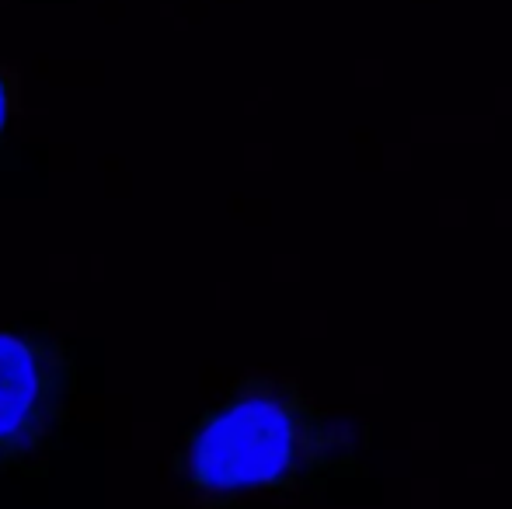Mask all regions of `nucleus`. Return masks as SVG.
Masks as SVG:
<instances>
[{
    "label": "nucleus",
    "instance_id": "obj_2",
    "mask_svg": "<svg viewBox=\"0 0 512 509\" xmlns=\"http://www.w3.org/2000/svg\"><path fill=\"white\" fill-rule=\"evenodd\" d=\"M74 360L49 332L0 328V471L46 450L67 412Z\"/></svg>",
    "mask_w": 512,
    "mask_h": 509
},
{
    "label": "nucleus",
    "instance_id": "obj_1",
    "mask_svg": "<svg viewBox=\"0 0 512 509\" xmlns=\"http://www.w3.org/2000/svg\"><path fill=\"white\" fill-rule=\"evenodd\" d=\"M359 447L363 429L317 408L297 381L244 377L185 429L171 468L192 503L220 509L324 482L349 468Z\"/></svg>",
    "mask_w": 512,
    "mask_h": 509
},
{
    "label": "nucleus",
    "instance_id": "obj_3",
    "mask_svg": "<svg viewBox=\"0 0 512 509\" xmlns=\"http://www.w3.org/2000/svg\"><path fill=\"white\" fill-rule=\"evenodd\" d=\"M7 119H11V77L0 67V140L7 133Z\"/></svg>",
    "mask_w": 512,
    "mask_h": 509
}]
</instances>
